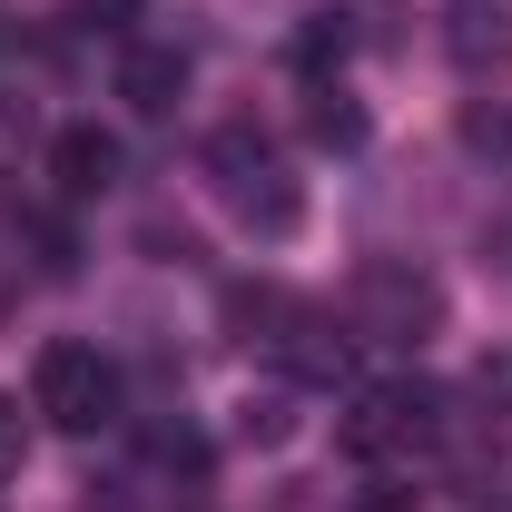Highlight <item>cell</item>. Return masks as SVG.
<instances>
[{"mask_svg": "<svg viewBox=\"0 0 512 512\" xmlns=\"http://www.w3.org/2000/svg\"><path fill=\"white\" fill-rule=\"evenodd\" d=\"M296 69L325 89V69H345V20H306V40H296Z\"/></svg>", "mask_w": 512, "mask_h": 512, "instance_id": "obj_9", "label": "cell"}, {"mask_svg": "<svg viewBox=\"0 0 512 512\" xmlns=\"http://www.w3.org/2000/svg\"><path fill=\"white\" fill-rule=\"evenodd\" d=\"M444 434V394L414 375H384L365 384L355 404H345V424H335V444L355 453V463H414V453Z\"/></svg>", "mask_w": 512, "mask_h": 512, "instance_id": "obj_3", "label": "cell"}, {"mask_svg": "<svg viewBox=\"0 0 512 512\" xmlns=\"http://www.w3.org/2000/svg\"><path fill=\"white\" fill-rule=\"evenodd\" d=\"M10 473H20V404L0 394V483H10Z\"/></svg>", "mask_w": 512, "mask_h": 512, "instance_id": "obj_12", "label": "cell"}, {"mask_svg": "<svg viewBox=\"0 0 512 512\" xmlns=\"http://www.w3.org/2000/svg\"><path fill=\"white\" fill-rule=\"evenodd\" d=\"M463 138H473V148H503V158H512V109H473V119H463Z\"/></svg>", "mask_w": 512, "mask_h": 512, "instance_id": "obj_10", "label": "cell"}, {"mask_svg": "<svg viewBox=\"0 0 512 512\" xmlns=\"http://www.w3.org/2000/svg\"><path fill=\"white\" fill-rule=\"evenodd\" d=\"M119 99L138 119H168V109L188 99V50H178V40H128L119 50Z\"/></svg>", "mask_w": 512, "mask_h": 512, "instance_id": "obj_6", "label": "cell"}, {"mask_svg": "<svg viewBox=\"0 0 512 512\" xmlns=\"http://www.w3.org/2000/svg\"><path fill=\"white\" fill-rule=\"evenodd\" d=\"M128 10H138V0H79L69 20H79V30H128Z\"/></svg>", "mask_w": 512, "mask_h": 512, "instance_id": "obj_11", "label": "cell"}, {"mask_svg": "<svg viewBox=\"0 0 512 512\" xmlns=\"http://www.w3.org/2000/svg\"><path fill=\"white\" fill-rule=\"evenodd\" d=\"M345 325H355L365 345L414 355V345L444 335V286H434L414 256H375V266H355V286H345Z\"/></svg>", "mask_w": 512, "mask_h": 512, "instance_id": "obj_2", "label": "cell"}, {"mask_svg": "<svg viewBox=\"0 0 512 512\" xmlns=\"http://www.w3.org/2000/svg\"><path fill=\"white\" fill-rule=\"evenodd\" d=\"M306 128H316V148H365V109L345 89H316L306 99Z\"/></svg>", "mask_w": 512, "mask_h": 512, "instance_id": "obj_8", "label": "cell"}, {"mask_svg": "<svg viewBox=\"0 0 512 512\" xmlns=\"http://www.w3.org/2000/svg\"><path fill=\"white\" fill-rule=\"evenodd\" d=\"M355 512H414V493H404V483H365V503Z\"/></svg>", "mask_w": 512, "mask_h": 512, "instance_id": "obj_13", "label": "cell"}, {"mask_svg": "<svg viewBox=\"0 0 512 512\" xmlns=\"http://www.w3.org/2000/svg\"><path fill=\"white\" fill-rule=\"evenodd\" d=\"M30 404H40L60 434H109V424H119V365H109L99 345L60 335V345H40V365H30Z\"/></svg>", "mask_w": 512, "mask_h": 512, "instance_id": "obj_4", "label": "cell"}, {"mask_svg": "<svg viewBox=\"0 0 512 512\" xmlns=\"http://www.w3.org/2000/svg\"><path fill=\"white\" fill-rule=\"evenodd\" d=\"M50 178H60L69 197H109L119 188V138H109V128H60V138H50Z\"/></svg>", "mask_w": 512, "mask_h": 512, "instance_id": "obj_7", "label": "cell"}, {"mask_svg": "<svg viewBox=\"0 0 512 512\" xmlns=\"http://www.w3.org/2000/svg\"><path fill=\"white\" fill-rule=\"evenodd\" d=\"M207 188H217V207H227L237 227H256V237H286V227L306 217V188H296L286 148H276L256 119H227L217 138H207Z\"/></svg>", "mask_w": 512, "mask_h": 512, "instance_id": "obj_1", "label": "cell"}, {"mask_svg": "<svg viewBox=\"0 0 512 512\" xmlns=\"http://www.w3.org/2000/svg\"><path fill=\"white\" fill-rule=\"evenodd\" d=\"M483 256H493V266H503V276H512V207H503V217H493V227H483Z\"/></svg>", "mask_w": 512, "mask_h": 512, "instance_id": "obj_14", "label": "cell"}, {"mask_svg": "<svg viewBox=\"0 0 512 512\" xmlns=\"http://www.w3.org/2000/svg\"><path fill=\"white\" fill-rule=\"evenodd\" d=\"M444 50L473 79L512 69V0H444Z\"/></svg>", "mask_w": 512, "mask_h": 512, "instance_id": "obj_5", "label": "cell"}]
</instances>
